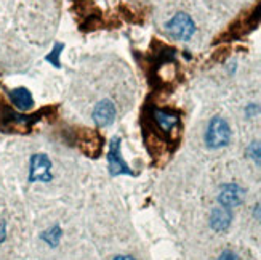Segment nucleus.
Returning <instances> with one entry per match:
<instances>
[{"label": "nucleus", "mask_w": 261, "mask_h": 260, "mask_svg": "<svg viewBox=\"0 0 261 260\" xmlns=\"http://www.w3.org/2000/svg\"><path fill=\"white\" fill-rule=\"evenodd\" d=\"M218 260H237V257H236V254H234V252L226 251V252H223V254L220 255V258H218Z\"/></svg>", "instance_id": "nucleus-16"}, {"label": "nucleus", "mask_w": 261, "mask_h": 260, "mask_svg": "<svg viewBox=\"0 0 261 260\" xmlns=\"http://www.w3.org/2000/svg\"><path fill=\"white\" fill-rule=\"evenodd\" d=\"M8 97L11 100V103H13L18 109L21 111H28L34 106V98L31 95V92L24 87H19V88H15V90H10L8 92Z\"/></svg>", "instance_id": "nucleus-8"}, {"label": "nucleus", "mask_w": 261, "mask_h": 260, "mask_svg": "<svg viewBox=\"0 0 261 260\" xmlns=\"http://www.w3.org/2000/svg\"><path fill=\"white\" fill-rule=\"evenodd\" d=\"M231 140V129L228 126V122L221 117H213L208 124V129L205 133V141L208 148H221L226 146Z\"/></svg>", "instance_id": "nucleus-3"}, {"label": "nucleus", "mask_w": 261, "mask_h": 260, "mask_svg": "<svg viewBox=\"0 0 261 260\" xmlns=\"http://www.w3.org/2000/svg\"><path fill=\"white\" fill-rule=\"evenodd\" d=\"M114 260H135V258L130 257V255H123V257H116Z\"/></svg>", "instance_id": "nucleus-17"}, {"label": "nucleus", "mask_w": 261, "mask_h": 260, "mask_svg": "<svg viewBox=\"0 0 261 260\" xmlns=\"http://www.w3.org/2000/svg\"><path fill=\"white\" fill-rule=\"evenodd\" d=\"M43 111H39L32 116H22L18 114L10 106L0 101V130L2 132H28L32 124H36Z\"/></svg>", "instance_id": "nucleus-1"}, {"label": "nucleus", "mask_w": 261, "mask_h": 260, "mask_svg": "<svg viewBox=\"0 0 261 260\" xmlns=\"http://www.w3.org/2000/svg\"><path fill=\"white\" fill-rule=\"evenodd\" d=\"M7 238V223L5 220H0V244H2Z\"/></svg>", "instance_id": "nucleus-15"}, {"label": "nucleus", "mask_w": 261, "mask_h": 260, "mask_svg": "<svg viewBox=\"0 0 261 260\" xmlns=\"http://www.w3.org/2000/svg\"><path fill=\"white\" fill-rule=\"evenodd\" d=\"M60 238H61V228L60 227H53V228H50L48 231H45L42 234V240L47 241L51 247H55L56 244L60 243Z\"/></svg>", "instance_id": "nucleus-12"}, {"label": "nucleus", "mask_w": 261, "mask_h": 260, "mask_svg": "<svg viewBox=\"0 0 261 260\" xmlns=\"http://www.w3.org/2000/svg\"><path fill=\"white\" fill-rule=\"evenodd\" d=\"M116 106L111 100H101L93 109V119L98 127H108L116 119Z\"/></svg>", "instance_id": "nucleus-6"}, {"label": "nucleus", "mask_w": 261, "mask_h": 260, "mask_svg": "<svg viewBox=\"0 0 261 260\" xmlns=\"http://www.w3.org/2000/svg\"><path fill=\"white\" fill-rule=\"evenodd\" d=\"M155 116V121L159 122V126H161L164 130H170L173 129L176 124H178V117L175 114H170V112H165V111H155L154 112Z\"/></svg>", "instance_id": "nucleus-11"}, {"label": "nucleus", "mask_w": 261, "mask_h": 260, "mask_svg": "<svg viewBox=\"0 0 261 260\" xmlns=\"http://www.w3.org/2000/svg\"><path fill=\"white\" fill-rule=\"evenodd\" d=\"M108 162H109V174L112 177H117V175H122V174L133 175V172L130 171V167L127 166V162L120 157V140L117 137L111 140Z\"/></svg>", "instance_id": "nucleus-5"}, {"label": "nucleus", "mask_w": 261, "mask_h": 260, "mask_svg": "<svg viewBox=\"0 0 261 260\" xmlns=\"http://www.w3.org/2000/svg\"><path fill=\"white\" fill-rule=\"evenodd\" d=\"M212 228L217 230V231H224L228 230V227L231 225V212L221 207V209H215L212 214Z\"/></svg>", "instance_id": "nucleus-10"}, {"label": "nucleus", "mask_w": 261, "mask_h": 260, "mask_svg": "<svg viewBox=\"0 0 261 260\" xmlns=\"http://www.w3.org/2000/svg\"><path fill=\"white\" fill-rule=\"evenodd\" d=\"M218 201H220V204L226 209L239 206L244 201V190L239 188L237 185H226L221 190Z\"/></svg>", "instance_id": "nucleus-7"}, {"label": "nucleus", "mask_w": 261, "mask_h": 260, "mask_svg": "<svg viewBox=\"0 0 261 260\" xmlns=\"http://www.w3.org/2000/svg\"><path fill=\"white\" fill-rule=\"evenodd\" d=\"M79 141H81V150L90 157H96L101 153V146H103L101 143H103V140H101L99 135L85 132V135Z\"/></svg>", "instance_id": "nucleus-9"}, {"label": "nucleus", "mask_w": 261, "mask_h": 260, "mask_svg": "<svg viewBox=\"0 0 261 260\" xmlns=\"http://www.w3.org/2000/svg\"><path fill=\"white\" fill-rule=\"evenodd\" d=\"M63 47H64L63 43H56L55 47H53V50H51V53L47 55V61L51 63L55 67H61V63H60V52L63 50Z\"/></svg>", "instance_id": "nucleus-13"}, {"label": "nucleus", "mask_w": 261, "mask_h": 260, "mask_svg": "<svg viewBox=\"0 0 261 260\" xmlns=\"http://www.w3.org/2000/svg\"><path fill=\"white\" fill-rule=\"evenodd\" d=\"M165 31L170 37L176 40H189L196 32V25L192 18L186 13H176L165 25Z\"/></svg>", "instance_id": "nucleus-2"}, {"label": "nucleus", "mask_w": 261, "mask_h": 260, "mask_svg": "<svg viewBox=\"0 0 261 260\" xmlns=\"http://www.w3.org/2000/svg\"><path fill=\"white\" fill-rule=\"evenodd\" d=\"M51 175V161L47 154H34L31 157L29 182H50Z\"/></svg>", "instance_id": "nucleus-4"}, {"label": "nucleus", "mask_w": 261, "mask_h": 260, "mask_svg": "<svg viewBox=\"0 0 261 260\" xmlns=\"http://www.w3.org/2000/svg\"><path fill=\"white\" fill-rule=\"evenodd\" d=\"M247 153H248V156H250L255 162L261 164V143H258V141L252 143L250 146H248Z\"/></svg>", "instance_id": "nucleus-14"}]
</instances>
